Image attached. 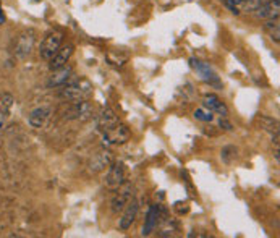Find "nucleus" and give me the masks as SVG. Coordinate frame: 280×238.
Wrapping results in <instances>:
<instances>
[{"label": "nucleus", "instance_id": "10", "mask_svg": "<svg viewBox=\"0 0 280 238\" xmlns=\"http://www.w3.org/2000/svg\"><path fill=\"white\" fill-rule=\"evenodd\" d=\"M138 209H139V206H138L136 199H132V201L125 206V212H123L122 219H120V223H118L123 232H127L132 228L134 219H136V216H138Z\"/></svg>", "mask_w": 280, "mask_h": 238}, {"label": "nucleus", "instance_id": "18", "mask_svg": "<svg viewBox=\"0 0 280 238\" xmlns=\"http://www.w3.org/2000/svg\"><path fill=\"white\" fill-rule=\"evenodd\" d=\"M13 104H15V97H13L10 92H2V94H0V115L3 117L10 115Z\"/></svg>", "mask_w": 280, "mask_h": 238}, {"label": "nucleus", "instance_id": "8", "mask_svg": "<svg viewBox=\"0 0 280 238\" xmlns=\"http://www.w3.org/2000/svg\"><path fill=\"white\" fill-rule=\"evenodd\" d=\"M125 180V167L122 162H112L109 165V173L105 177V185L109 188H118Z\"/></svg>", "mask_w": 280, "mask_h": 238}, {"label": "nucleus", "instance_id": "23", "mask_svg": "<svg viewBox=\"0 0 280 238\" xmlns=\"http://www.w3.org/2000/svg\"><path fill=\"white\" fill-rule=\"evenodd\" d=\"M3 21H5V17H3V12L2 8H0V24H3Z\"/></svg>", "mask_w": 280, "mask_h": 238}, {"label": "nucleus", "instance_id": "22", "mask_svg": "<svg viewBox=\"0 0 280 238\" xmlns=\"http://www.w3.org/2000/svg\"><path fill=\"white\" fill-rule=\"evenodd\" d=\"M219 125H220V126H222V128H224V130H227V131H231V130H233V126H231V123H230V121H227V120H225V117H224V119H220Z\"/></svg>", "mask_w": 280, "mask_h": 238}, {"label": "nucleus", "instance_id": "6", "mask_svg": "<svg viewBox=\"0 0 280 238\" xmlns=\"http://www.w3.org/2000/svg\"><path fill=\"white\" fill-rule=\"evenodd\" d=\"M110 164H112V154H110V151L102 149V151H99V153H96L93 157L89 159L88 167L93 173H99V172H102L105 167H109Z\"/></svg>", "mask_w": 280, "mask_h": 238}, {"label": "nucleus", "instance_id": "11", "mask_svg": "<svg viewBox=\"0 0 280 238\" xmlns=\"http://www.w3.org/2000/svg\"><path fill=\"white\" fill-rule=\"evenodd\" d=\"M71 73H73V68L70 65H65L59 68V70H54L52 75L47 81V87H59V86H64L65 83H68V80L71 78Z\"/></svg>", "mask_w": 280, "mask_h": 238}, {"label": "nucleus", "instance_id": "20", "mask_svg": "<svg viewBox=\"0 0 280 238\" xmlns=\"http://www.w3.org/2000/svg\"><path fill=\"white\" fill-rule=\"evenodd\" d=\"M195 117L198 120H202V121H212L214 120V115H212V112L209 110V109H198L196 112H195Z\"/></svg>", "mask_w": 280, "mask_h": 238}, {"label": "nucleus", "instance_id": "7", "mask_svg": "<svg viewBox=\"0 0 280 238\" xmlns=\"http://www.w3.org/2000/svg\"><path fill=\"white\" fill-rule=\"evenodd\" d=\"M73 46L71 44H66V46H62L59 51L55 52V55L50 58L49 60V68H50V71H54V70H59V68L62 67H65L66 63H68L70 60V57L73 55Z\"/></svg>", "mask_w": 280, "mask_h": 238}, {"label": "nucleus", "instance_id": "12", "mask_svg": "<svg viewBox=\"0 0 280 238\" xmlns=\"http://www.w3.org/2000/svg\"><path fill=\"white\" fill-rule=\"evenodd\" d=\"M280 12V0H267L261 7L256 10L254 15L261 19H270V18H279Z\"/></svg>", "mask_w": 280, "mask_h": 238}, {"label": "nucleus", "instance_id": "21", "mask_svg": "<svg viewBox=\"0 0 280 238\" xmlns=\"http://www.w3.org/2000/svg\"><path fill=\"white\" fill-rule=\"evenodd\" d=\"M261 121H264V130H269V131H279V123L277 120H272V119H267V117H261Z\"/></svg>", "mask_w": 280, "mask_h": 238}, {"label": "nucleus", "instance_id": "13", "mask_svg": "<svg viewBox=\"0 0 280 238\" xmlns=\"http://www.w3.org/2000/svg\"><path fill=\"white\" fill-rule=\"evenodd\" d=\"M49 115H50L49 107H37L28 117V123H30L31 128H42L47 119H49Z\"/></svg>", "mask_w": 280, "mask_h": 238}, {"label": "nucleus", "instance_id": "1", "mask_svg": "<svg viewBox=\"0 0 280 238\" xmlns=\"http://www.w3.org/2000/svg\"><path fill=\"white\" fill-rule=\"evenodd\" d=\"M91 86L89 81L86 80H80V81H73V83H65V87L59 92V96L62 99H66V101H81L84 97H88L91 94Z\"/></svg>", "mask_w": 280, "mask_h": 238}, {"label": "nucleus", "instance_id": "16", "mask_svg": "<svg viewBox=\"0 0 280 238\" xmlns=\"http://www.w3.org/2000/svg\"><path fill=\"white\" fill-rule=\"evenodd\" d=\"M204 107L206 109H209L211 112H219V114H222V117H227V114H229V110H227V107L222 104L220 99L217 97L215 94H209L204 97Z\"/></svg>", "mask_w": 280, "mask_h": 238}, {"label": "nucleus", "instance_id": "15", "mask_svg": "<svg viewBox=\"0 0 280 238\" xmlns=\"http://www.w3.org/2000/svg\"><path fill=\"white\" fill-rule=\"evenodd\" d=\"M157 219H159V207L157 206H151L148 211V216H146V222H144V227H143V237H148L151 235L154 232V228L157 225Z\"/></svg>", "mask_w": 280, "mask_h": 238}, {"label": "nucleus", "instance_id": "19", "mask_svg": "<svg viewBox=\"0 0 280 238\" xmlns=\"http://www.w3.org/2000/svg\"><path fill=\"white\" fill-rule=\"evenodd\" d=\"M236 153H238V149H236L235 146H225V148H222L220 151V159L224 160L225 164H230L231 160L236 157Z\"/></svg>", "mask_w": 280, "mask_h": 238}, {"label": "nucleus", "instance_id": "2", "mask_svg": "<svg viewBox=\"0 0 280 238\" xmlns=\"http://www.w3.org/2000/svg\"><path fill=\"white\" fill-rule=\"evenodd\" d=\"M62 41H64V34L60 31H49L44 36L39 47V55L41 58L49 62L52 57L55 55V52L62 47Z\"/></svg>", "mask_w": 280, "mask_h": 238}, {"label": "nucleus", "instance_id": "4", "mask_svg": "<svg viewBox=\"0 0 280 238\" xmlns=\"http://www.w3.org/2000/svg\"><path fill=\"white\" fill-rule=\"evenodd\" d=\"M130 138V130L123 123H118L110 128L109 131H104V141L107 144H123Z\"/></svg>", "mask_w": 280, "mask_h": 238}, {"label": "nucleus", "instance_id": "24", "mask_svg": "<svg viewBox=\"0 0 280 238\" xmlns=\"http://www.w3.org/2000/svg\"><path fill=\"white\" fill-rule=\"evenodd\" d=\"M238 2H246V0H230V5H233V3H238Z\"/></svg>", "mask_w": 280, "mask_h": 238}, {"label": "nucleus", "instance_id": "14", "mask_svg": "<svg viewBox=\"0 0 280 238\" xmlns=\"http://www.w3.org/2000/svg\"><path fill=\"white\" fill-rule=\"evenodd\" d=\"M118 123V117L115 115L112 109H104L98 117V128L102 131H109Z\"/></svg>", "mask_w": 280, "mask_h": 238}, {"label": "nucleus", "instance_id": "9", "mask_svg": "<svg viewBox=\"0 0 280 238\" xmlns=\"http://www.w3.org/2000/svg\"><path fill=\"white\" fill-rule=\"evenodd\" d=\"M130 201H132V185H127V187H123L112 198V201H110V209H112L114 214H118L120 211H123L125 206H127Z\"/></svg>", "mask_w": 280, "mask_h": 238}, {"label": "nucleus", "instance_id": "5", "mask_svg": "<svg viewBox=\"0 0 280 238\" xmlns=\"http://www.w3.org/2000/svg\"><path fill=\"white\" fill-rule=\"evenodd\" d=\"M91 114H93V105L89 102H86L84 99L75 101L73 105H70L68 112H66V119L70 120H86L89 119Z\"/></svg>", "mask_w": 280, "mask_h": 238}, {"label": "nucleus", "instance_id": "3", "mask_svg": "<svg viewBox=\"0 0 280 238\" xmlns=\"http://www.w3.org/2000/svg\"><path fill=\"white\" fill-rule=\"evenodd\" d=\"M36 44V33L33 29H26L25 33H21L16 39L15 44V53L18 58H26L33 52Z\"/></svg>", "mask_w": 280, "mask_h": 238}, {"label": "nucleus", "instance_id": "17", "mask_svg": "<svg viewBox=\"0 0 280 238\" xmlns=\"http://www.w3.org/2000/svg\"><path fill=\"white\" fill-rule=\"evenodd\" d=\"M190 62H191V67L195 68V70L199 71L201 76L204 78V80H207V81H209V80H214V81H215V80H217V76L214 75V71L211 70V67L207 65V63H202V62H199V60H196V58H191Z\"/></svg>", "mask_w": 280, "mask_h": 238}]
</instances>
